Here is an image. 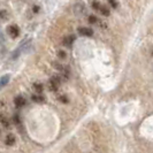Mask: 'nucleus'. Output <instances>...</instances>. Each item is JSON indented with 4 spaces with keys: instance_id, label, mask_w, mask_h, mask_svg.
I'll list each match as a JSON object with an SVG mask.
<instances>
[{
    "instance_id": "9",
    "label": "nucleus",
    "mask_w": 153,
    "mask_h": 153,
    "mask_svg": "<svg viewBox=\"0 0 153 153\" xmlns=\"http://www.w3.org/2000/svg\"><path fill=\"white\" fill-rule=\"evenodd\" d=\"M9 79H10V75H9V74L4 75V76L0 78V90L4 89V88L9 83Z\"/></svg>"
},
{
    "instance_id": "2",
    "label": "nucleus",
    "mask_w": 153,
    "mask_h": 153,
    "mask_svg": "<svg viewBox=\"0 0 153 153\" xmlns=\"http://www.w3.org/2000/svg\"><path fill=\"white\" fill-rule=\"evenodd\" d=\"M52 66H53L56 70H59V71L61 73V75L65 77L66 79H68L69 76H70V70H69V68H67L66 66H63V65H61V63H59V62H56V61L52 62Z\"/></svg>"
},
{
    "instance_id": "1",
    "label": "nucleus",
    "mask_w": 153,
    "mask_h": 153,
    "mask_svg": "<svg viewBox=\"0 0 153 153\" xmlns=\"http://www.w3.org/2000/svg\"><path fill=\"white\" fill-rule=\"evenodd\" d=\"M62 83V79L60 76H58V75H54L50 78V81H48V88H50V91L52 92H58L59 90V86L61 85Z\"/></svg>"
},
{
    "instance_id": "17",
    "label": "nucleus",
    "mask_w": 153,
    "mask_h": 153,
    "mask_svg": "<svg viewBox=\"0 0 153 153\" xmlns=\"http://www.w3.org/2000/svg\"><path fill=\"white\" fill-rule=\"evenodd\" d=\"M59 101L61 102V104H68L69 102V98L66 96V94H62L59 97Z\"/></svg>"
},
{
    "instance_id": "11",
    "label": "nucleus",
    "mask_w": 153,
    "mask_h": 153,
    "mask_svg": "<svg viewBox=\"0 0 153 153\" xmlns=\"http://www.w3.org/2000/svg\"><path fill=\"white\" fill-rule=\"evenodd\" d=\"M98 12H100V14H101L102 16H109L111 15V10H109V8H108L107 6H104V5H101V6H100Z\"/></svg>"
},
{
    "instance_id": "12",
    "label": "nucleus",
    "mask_w": 153,
    "mask_h": 153,
    "mask_svg": "<svg viewBox=\"0 0 153 153\" xmlns=\"http://www.w3.org/2000/svg\"><path fill=\"white\" fill-rule=\"evenodd\" d=\"M0 123H1L2 127L6 128V129H9V128H10V123H9V121H8L7 119H6L2 114H0Z\"/></svg>"
},
{
    "instance_id": "20",
    "label": "nucleus",
    "mask_w": 153,
    "mask_h": 153,
    "mask_svg": "<svg viewBox=\"0 0 153 153\" xmlns=\"http://www.w3.org/2000/svg\"><path fill=\"white\" fill-rule=\"evenodd\" d=\"M91 6H92V8H93L94 10H99L101 4H100V2H98V1H93V2L91 4Z\"/></svg>"
},
{
    "instance_id": "14",
    "label": "nucleus",
    "mask_w": 153,
    "mask_h": 153,
    "mask_svg": "<svg viewBox=\"0 0 153 153\" xmlns=\"http://www.w3.org/2000/svg\"><path fill=\"white\" fill-rule=\"evenodd\" d=\"M23 51V47H21V46H19L17 48H16L15 51L12 53V59L13 60H15V59H17L19 56H20V54H21V52Z\"/></svg>"
},
{
    "instance_id": "10",
    "label": "nucleus",
    "mask_w": 153,
    "mask_h": 153,
    "mask_svg": "<svg viewBox=\"0 0 153 153\" xmlns=\"http://www.w3.org/2000/svg\"><path fill=\"white\" fill-rule=\"evenodd\" d=\"M32 88H33V90H35V92H37L36 94H42V92L44 91V85L42 84V83H33V85H32Z\"/></svg>"
},
{
    "instance_id": "8",
    "label": "nucleus",
    "mask_w": 153,
    "mask_h": 153,
    "mask_svg": "<svg viewBox=\"0 0 153 153\" xmlns=\"http://www.w3.org/2000/svg\"><path fill=\"white\" fill-rule=\"evenodd\" d=\"M31 100L33 101V102H37V104H43V102H45V97L44 96H42V94H32L31 96Z\"/></svg>"
},
{
    "instance_id": "23",
    "label": "nucleus",
    "mask_w": 153,
    "mask_h": 153,
    "mask_svg": "<svg viewBox=\"0 0 153 153\" xmlns=\"http://www.w3.org/2000/svg\"><path fill=\"white\" fill-rule=\"evenodd\" d=\"M0 135H1V130H0Z\"/></svg>"
},
{
    "instance_id": "18",
    "label": "nucleus",
    "mask_w": 153,
    "mask_h": 153,
    "mask_svg": "<svg viewBox=\"0 0 153 153\" xmlns=\"http://www.w3.org/2000/svg\"><path fill=\"white\" fill-rule=\"evenodd\" d=\"M58 58L61 59V60H65V59L67 58V53H66L65 51H62V50H59V51H58Z\"/></svg>"
},
{
    "instance_id": "21",
    "label": "nucleus",
    "mask_w": 153,
    "mask_h": 153,
    "mask_svg": "<svg viewBox=\"0 0 153 153\" xmlns=\"http://www.w3.org/2000/svg\"><path fill=\"white\" fill-rule=\"evenodd\" d=\"M108 4L112 6V8H113V9H116V8H117V6H119V4H117V2H115V1H113V0H109V1H108Z\"/></svg>"
},
{
    "instance_id": "22",
    "label": "nucleus",
    "mask_w": 153,
    "mask_h": 153,
    "mask_svg": "<svg viewBox=\"0 0 153 153\" xmlns=\"http://www.w3.org/2000/svg\"><path fill=\"white\" fill-rule=\"evenodd\" d=\"M39 9H40V7H39L38 5H33V6H32V12H33L35 14H37V13H38Z\"/></svg>"
},
{
    "instance_id": "3",
    "label": "nucleus",
    "mask_w": 153,
    "mask_h": 153,
    "mask_svg": "<svg viewBox=\"0 0 153 153\" xmlns=\"http://www.w3.org/2000/svg\"><path fill=\"white\" fill-rule=\"evenodd\" d=\"M76 40V36L75 35H69V36H66L65 38L62 39V45L67 48H71V46L74 44V42Z\"/></svg>"
},
{
    "instance_id": "16",
    "label": "nucleus",
    "mask_w": 153,
    "mask_h": 153,
    "mask_svg": "<svg viewBox=\"0 0 153 153\" xmlns=\"http://www.w3.org/2000/svg\"><path fill=\"white\" fill-rule=\"evenodd\" d=\"M88 22L90 23V24H94V23L98 22V17L96 15H90L88 17Z\"/></svg>"
},
{
    "instance_id": "13",
    "label": "nucleus",
    "mask_w": 153,
    "mask_h": 153,
    "mask_svg": "<svg viewBox=\"0 0 153 153\" xmlns=\"http://www.w3.org/2000/svg\"><path fill=\"white\" fill-rule=\"evenodd\" d=\"M85 12V6H84V4H76L75 5V13L76 14H83Z\"/></svg>"
},
{
    "instance_id": "7",
    "label": "nucleus",
    "mask_w": 153,
    "mask_h": 153,
    "mask_svg": "<svg viewBox=\"0 0 153 153\" xmlns=\"http://www.w3.org/2000/svg\"><path fill=\"white\" fill-rule=\"evenodd\" d=\"M16 142V137L13 135V134H8L6 136V139H5V144L7 146H13Z\"/></svg>"
},
{
    "instance_id": "19",
    "label": "nucleus",
    "mask_w": 153,
    "mask_h": 153,
    "mask_svg": "<svg viewBox=\"0 0 153 153\" xmlns=\"http://www.w3.org/2000/svg\"><path fill=\"white\" fill-rule=\"evenodd\" d=\"M7 16H8V12L6 9H1L0 10V19L5 20V19H7Z\"/></svg>"
},
{
    "instance_id": "15",
    "label": "nucleus",
    "mask_w": 153,
    "mask_h": 153,
    "mask_svg": "<svg viewBox=\"0 0 153 153\" xmlns=\"http://www.w3.org/2000/svg\"><path fill=\"white\" fill-rule=\"evenodd\" d=\"M13 122L15 123V126L20 127L21 126V117H20V114H14L13 115Z\"/></svg>"
},
{
    "instance_id": "4",
    "label": "nucleus",
    "mask_w": 153,
    "mask_h": 153,
    "mask_svg": "<svg viewBox=\"0 0 153 153\" xmlns=\"http://www.w3.org/2000/svg\"><path fill=\"white\" fill-rule=\"evenodd\" d=\"M78 33L81 35V36H83V37H92L93 36V33H94V31L92 28H86V27H79L78 29Z\"/></svg>"
},
{
    "instance_id": "5",
    "label": "nucleus",
    "mask_w": 153,
    "mask_h": 153,
    "mask_svg": "<svg viewBox=\"0 0 153 153\" xmlns=\"http://www.w3.org/2000/svg\"><path fill=\"white\" fill-rule=\"evenodd\" d=\"M7 32L12 38H16V37L20 36V28L17 25H15V24H12V25L8 27Z\"/></svg>"
},
{
    "instance_id": "6",
    "label": "nucleus",
    "mask_w": 153,
    "mask_h": 153,
    "mask_svg": "<svg viewBox=\"0 0 153 153\" xmlns=\"http://www.w3.org/2000/svg\"><path fill=\"white\" fill-rule=\"evenodd\" d=\"M25 104H27V100L21 94L16 96L15 98H14V105H15L16 108H22L23 106H25Z\"/></svg>"
}]
</instances>
